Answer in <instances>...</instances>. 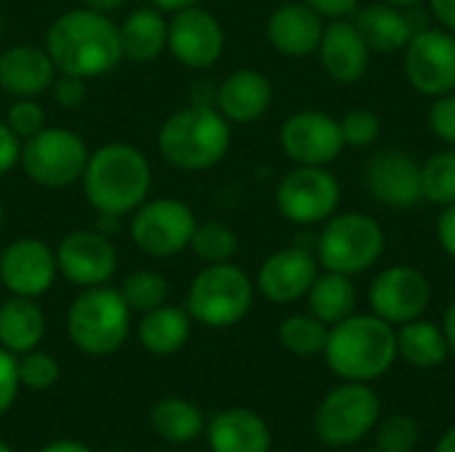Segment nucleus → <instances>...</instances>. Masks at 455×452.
<instances>
[{
    "mask_svg": "<svg viewBox=\"0 0 455 452\" xmlns=\"http://www.w3.org/2000/svg\"><path fill=\"white\" fill-rule=\"evenodd\" d=\"M403 69L411 88L427 99L455 91V35L443 27L416 29L403 48Z\"/></svg>",
    "mask_w": 455,
    "mask_h": 452,
    "instance_id": "nucleus-12",
    "label": "nucleus"
},
{
    "mask_svg": "<svg viewBox=\"0 0 455 452\" xmlns=\"http://www.w3.org/2000/svg\"><path fill=\"white\" fill-rule=\"evenodd\" d=\"M371 48L365 37L360 35L357 24L347 19H331L323 29V40L317 48L320 64L325 75L336 83H357L365 77L371 67Z\"/></svg>",
    "mask_w": 455,
    "mask_h": 452,
    "instance_id": "nucleus-20",
    "label": "nucleus"
},
{
    "mask_svg": "<svg viewBox=\"0 0 455 452\" xmlns=\"http://www.w3.org/2000/svg\"><path fill=\"white\" fill-rule=\"evenodd\" d=\"M211 452H272V432L267 421L248 408H229L205 424Z\"/></svg>",
    "mask_w": 455,
    "mask_h": 452,
    "instance_id": "nucleus-24",
    "label": "nucleus"
},
{
    "mask_svg": "<svg viewBox=\"0 0 455 452\" xmlns=\"http://www.w3.org/2000/svg\"><path fill=\"white\" fill-rule=\"evenodd\" d=\"M56 80V64L45 45L19 43L0 53V88L16 99H37Z\"/></svg>",
    "mask_w": 455,
    "mask_h": 452,
    "instance_id": "nucleus-22",
    "label": "nucleus"
},
{
    "mask_svg": "<svg viewBox=\"0 0 455 452\" xmlns=\"http://www.w3.org/2000/svg\"><path fill=\"white\" fill-rule=\"evenodd\" d=\"M80 3H83V8H91V11H99V13H112L125 0H80Z\"/></svg>",
    "mask_w": 455,
    "mask_h": 452,
    "instance_id": "nucleus-50",
    "label": "nucleus"
},
{
    "mask_svg": "<svg viewBox=\"0 0 455 452\" xmlns=\"http://www.w3.org/2000/svg\"><path fill=\"white\" fill-rule=\"evenodd\" d=\"M0 35H3V16H0Z\"/></svg>",
    "mask_w": 455,
    "mask_h": 452,
    "instance_id": "nucleus-55",
    "label": "nucleus"
},
{
    "mask_svg": "<svg viewBox=\"0 0 455 452\" xmlns=\"http://www.w3.org/2000/svg\"><path fill=\"white\" fill-rule=\"evenodd\" d=\"M325 19L309 8L304 0H291L277 5L267 19V40L269 45L291 59H307L317 53L323 40Z\"/></svg>",
    "mask_w": 455,
    "mask_h": 452,
    "instance_id": "nucleus-21",
    "label": "nucleus"
},
{
    "mask_svg": "<svg viewBox=\"0 0 455 452\" xmlns=\"http://www.w3.org/2000/svg\"><path fill=\"white\" fill-rule=\"evenodd\" d=\"M80 181L91 208L115 218L133 213L149 197L152 168L139 147L109 141L88 155Z\"/></svg>",
    "mask_w": 455,
    "mask_h": 452,
    "instance_id": "nucleus-2",
    "label": "nucleus"
},
{
    "mask_svg": "<svg viewBox=\"0 0 455 452\" xmlns=\"http://www.w3.org/2000/svg\"><path fill=\"white\" fill-rule=\"evenodd\" d=\"M443 330H445V338H448V344H451V354H455V298L451 301V306L445 309Z\"/></svg>",
    "mask_w": 455,
    "mask_h": 452,
    "instance_id": "nucleus-49",
    "label": "nucleus"
},
{
    "mask_svg": "<svg viewBox=\"0 0 455 452\" xmlns=\"http://www.w3.org/2000/svg\"><path fill=\"white\" fill-rule=\"evenodd\" d=\"M381 421V400L368 384L344 381L331 389L315 413V434L328 448L363 442Z\"/></svg>",
    "mask_w": 455,
    "mask_h": 452,
    "instance_id": "nucleus-8",
    "label": "nucleus"
},
{
    "mask_svg": "<svg viewBox=\"0 0 455 452\" xmlns=\"http://www.w3.org/2000/svg\"><path fill=\"white\" fill-rule=\"evenodd\" d=\"M309 312L328 328L357 312V288L349 274L323 269L307 293Z\"/></svg>",
    "mask_w": 455,
    "mask_h": 452,
    "instance_id": "nucleus-31",
    "label": "nucleus"
},
{
    "mask_svg": "<svg viewBox=\"0 0 455 452\" xmlns=\"http://www.w3.org/2000/svg\"><path fill=\"white\" fill-rule=\"evenodd\" d=\"M136 336L144 352L155 357H171L187 346L192 336V317L184 306L163 304L141 314Z\"/></svg>",
    "mask_w": 455,
    "mask_h": 452,
    "instance_id": "nucleus-26",
    "label": "nucleus"
},
{
    "mask_svg": "<svg viewBox=\"0 0 455 452\" xmlns=\"http://www.w3.org/2000/svg\"><path fill=\"white\" fill-rule=\"evenodd\" d=\"M328 325L320 322L312 312L307 314H291L280 322L277 338L280 346L296 357H317L325 352L328 344Z\"/></svg>",
    "mask_w": 455,
    "mask_h": 452,
    "instance_id": "nucleus-32",
    "label": "nucleus"
},
{
    "mask_svg": "<svg viewBox=\"0 0 455 452\" xmlns=\"http://www.w3.org/2000/svg\"><path fill=\"white\" fill-rule=\"evenodd\" d=\"M280 147L296 165L328 168L347 149L341 123L323 109H299L280 128Z\"/></svg>",
    "mask_w": 455,
    "mask_h": 452,
    "instance_id": "nucleus-14",
    "label": "nucleus"
},
{
    "mask_svg": "<svg viewBox=\"0 0 455 452\" xmlns=\"http://www.w3.org/2000/svg\"><path fill=\"white\" fill-rule=\"evenodd\" d=\"M427 123L435 139H440L445 147H455V91L432 99Z\"/></svg>",
    "mask_w": 455,
    "mask_h": 452,
    "instance_id": "nucleus-40",
    "label": "nucleus"
},
{
    "mask_svg": "<svg viewBox=\"0 0 455 452\" xmlns=\"http://www.w3.org/2000/svg\"><path fill=\"white\" fill-rule=\"evenodd\" d=\"M232 147V123L208 104L173 112L157 131V149L179 170H208Z\"/></svg>",
    "mask_w": 455,
    "mask_h": 452,
    "instance_id": "nucleus-4",
    "label": "nucleus"
},
{
    "mask_svg": "<svg viewBox=\"0 0 455 452\" xmlns=\"http://www.w3.org/2000/svg\"><path fill=\"white\" fill-rule=\"evenodd\" d=\"M0 226H3V202H0Z\"/></svg>",
    "mask_w": 455,
    "mask_h": 452,
    "instance_id": "nucleus-54",
    "label": "nucleus"
},
{
    "mask_svg": "<svg viewBox=\"0 0 455 452\" xmlns=\"http://www.w3.org/2000/svg\"><path fill=\"white\" fill-rule=\"evenodd\" d=\"M45 51L51 53L56 72L85 80L112 72L125 59L117 24L109 13L91 8H72L56 16L45 32Z\"/></svg>",
    "mask_w": 455,
    "mask_h": 452,
    "instance_id": "nucleus-1",
    "label": "nucleus"
},
{
    "mask_svg": "<svg viewBox=\"0 0 455 452\" xmlns=\"http://www.w3.org/2000/svg\"><path fill=\"white\" fill-rule=\"evenodd\" d=\"M227 35L221 21L200 8H181L168 21V51L189 69H208L224 56Z\"/></svg>",
    "mask_w": 455,
    "mask_h": 452,
    "instance_id": "nucleus-15",
    "label": "nucleus"
},
{
    "mask_svg": "<svg viewBox=\"0 0 455 452\" xmlns=\"http://www.w3.org/2000/svg\"><path fill=\"white\" fill-rule=\"evenodd\" d=\"M120 29V45L123 56L131 61H155L168 48V21L163 19V11L155 5H141L125 16Z\"/></svg>",
    "mask_w": 455,
    "mask_h": 452,
    "instance_id": "nucleus-28",
    "label": "nucleus"
},
{
    "mask_svg": "<svg viewBox=\"0 0 455 452\" xmlns=\"http://www.w3.org/2000/svg\"><path fill=\"white\" fill-rule=\"evenodd\" d=\"M253 296H256V282L243 266L232 261L205 264V269L192 280L187 290L184 309L189 312L192 322L221 330L248 317L253 306Z\"/></svg>",
    "mask_w": 455,
    "mask_h": 452,
    "instance_id": "nucleus-7",
    "label": "nucleus"
},
{
    "mask_svg": "<svg viewBox=\"0 0 455 452\" xmlns=\"http://www.w3.org/2000/svg\"><path fill=\"white\" fill-rule=\"evenodd\" d=\"M237 232L224 221H203L195 226L189 248L203 264H224L237 253Z\"/></svg>",
    "mask_w": 455,
    "mask_h": 452,
    "instance_id": "nucleus-35",
    "label": "nucleus"
},
{
    "mask_svg": "<svg viewBox=\"0 0 455 452\" xmlns=\"http://www.w3.org/2000/svg\"><path fill=\"white\" fill-rule=\"evenodd\" d=\"M19 389H21V384H19V373H16V354L5 352L0 346V416L8 413Z\"/></svg>",
    "mask_w": 455,
    "mask_h": 452,
    "instance_id": "nucleus-42",
    "label": "nucleus"
},
{
    "mask_svg": "<svg viewBox=\"0 0 455 452\" xmlns=\"http://www.w3.org/2000/svg\"><path fill=\"white\" fill-rule=\"evenodd\" d=\"M69 341L88 357H109L131 336V309L117 288H83L67 312Z\"/></svg>",
    "mask_w": 455,
    "mask_h": 452,
    "instance_id": "nucleus-6",
    "label": "nucleus"
},
{
    "mask_svg": "<svg viewBox=\"0 0 455 452\" xmlns=\"http://www.w3.org/2000/svg\"><path fill=\"white\" fill-rule=\"evenodd\" d=\"M435 452H455V426H451V429L443 434V440L437 442Z\"/></svg>",
    "mask_w": 455,
    "mask_h": 452,
    "instance_id": "nucleus-51",
    "label": "nucleus"
},
{
    "mask_svg": "<svg viewBox=\"0 0 455 452\" xmlns=\"http://www.w3.org/2000/svg\"><path fill=\"white\" fill-rule=\"evenodd\" d=\"M85 77H77V75H64L59 72V77L53 80L51 91H53V101L64 109H77L83 101H85Z\"/></svg>",
    "mask_w": 455,
    "mask_h": 452,
    "instance_id": "nucleus-41",
    "label": "nucleus"
},
{
    "mask_svg": "<svg viewBox=\"0 0 455 452\" xmlns=\"http://www.w3.org/2000/svg\"><path fill=\"white\" fill-rule=\"evenodd\" d=\"M304 3L315 8L323 19H347L360 5V0H304Z\"/></svg>",
    "mask_w": 455,
    "mask_h": 452,
    "instance_id": "nucleus-45",
    "label": "nucleus"
},
{
    "mask_svg": "<svg viewBox=\"0 0 455 452\" xmlns=\"http://www.w3.org/2000/svg\"><path fill=\"white\" fill-rule=\"evenodd\" d=\"M272 107V83L259 69H235L216 88V109L229 123H256Z\"/></svg>",
    "mask_w": 455,
    "mask_h": 452,
    "instance_id": "nucleus-23",
    "label": "nucleus"
},
{
    "mask_svg": "<svg viewBox=\"0 0 455 452\" xmlns=\"http://www.w3.org/2000/svg\"><path fill=\"white\" fill-rule=\"evenodd\" d=\"M323 357L341 381H379L392 370L397 360V328L373 312H355L347 320L331 325Z\"/></svg>",
    "mask_w": 455,
    "mask_h": 452,
    "instance_id": "nucleus-3",
    "label": "nucleus"
},
{
    "mask_svg": "<svg viewBox=\"0 0 455 452\" xmlns=\"http://www.w3.org/2000/svg\"><path fill=\"white\" fill-rule=\"evenodd\" d=\"M371 312L389 325L400 328L427 314L432 304V285L429 277L408 264L389 266L379 272L368 290Z\"/></svg>",
    "mask_w": 455,
    "mask_h": 452,
    "instance_id": "nucleus-13",
    "label": "nucleus"
},
{
    "mask_svg": "<svg viewBox=\"0 0 455 452\" xmlns=\"http://www.w3.org/2000/svg\"><path fill=\"white\" fill-rule=\"evenodd\" d=\"M365 189L387 208H413L424 200L421 163L405 149H384L363 170Z\"/></svg>",
    "mask_w": 455,
    "mask_h": 452,
    "instance_id": "nucleus-18",
    "label": "nucleus"
},
{
    "mask_svg": "<svg viewBox=\"0 0 455 452\" xmlns=\"http://www.w3.org/2000/svg\"><path fill=\"white\" fill-rule=\"evenodd\" d=\"M421 440V429L416 418L397 413L376 426V450L381 452H416Z\"/></svg>",
    "mask_w": 455,
    "mask_h": 452,
    "instance_id": "nucleus-37",
    "label": "nucleus"
},
{
    "mask_svg": "<svg viewBox=\"0 0 455 452\" xmlns=\"http://www.w3.org/2000/svg\"><path fill=\"white\" fill-rule=\"evenodd\" d=\"M16 373H19V384L24 389L45 392V389H51L59 381L61 368H59V360L53 354L32 349V352L16 357Z\"/></svg>",
    "mask_w": 455,
    "mask_h": 452,
    "instance_id": "nucleus-36",
    "label": "nucleus"
},
{
    "mask_svg": "<svg viewBox=\"0 0 455 452\" xmlns=\"http://www.w3.org/2000/svg\"><path fill=\"white\" fill-rule=\"evenodd\" d=\"M117 290L125 298V304H128L131 312H141L144 314L149 309H157V306L168 304L171 285L155 269H136V272H131L123 280V285Z\"/></svg>",
    "mask_w": 455,
    "mask_h": 452,
    "instance_id": "nucleus-34",
    "label": "nucleus"
},
{
    "mask_svg": "<svg viewBox=\"0 0 455 452\" xmlns=\"http://www.w3.org/2000/svg\"><path fill=\"white\" fill-rule=\"evenodd\" d=\"M59 274L56 253L37 237H19L0 253V282L11 296L40 298Z\"/></svg>",
    "mask_w": 455,
    "mask_h": 452,
    "instance_id": "nucleus-17",
    "label": "nucleus"
},
{
    "mask_svg": "<svg viewBox=\"0 0 455 452\" xmlns=\"http://www.w3.org/2000/svg\"><path fill=\"white\" fill-rule=\"evenodd\" d=\"M387 248L384 226L365 210H344L333 213L315 242V256L320 269L339 274H365L373 269Z\"/></svg>",
    "mask_w": 455,
    "mask_h": 452,
    "instance_id": "nucleus-5",
    "label": "nucleus"
},
{
    "mask_svg": "<svg viewBox=\"0 0 455 452\" xmlns=\"http://www.w3.org/2000/svg\"><path fill=\"white\" fill-rule=\"evenodd\" d=\"M21 160V139L5 125L0 123V176L11 173Z\"/></svg>",
    "mask_w": 455,
    "mask_h": 452,
    "instance_id": "nucleus-43",
    "label": "nucleus"
},
{
    "mask_svg": "<svg viewBox=\"0 0 455 452\" xmlns=\"http://www.w3.org/2000/svg\"><path fill=\"white\" fill-rule=\"evenodd\" d=\"M352 21L357 24L360 35L365 37L373 53L403 51L416 32L413 19L405 13V8H397L389 3H371L365 8H357Z\"/></svg>",
    "mask_w": 455,
    "mask_h": 452,
    "instance_id": "nucleus-25",
    "label": "nucleus"
},
{
    "mask_svg": "<svg viewBox=\"0 0 455 452\" xmlns=\"http://www.w3.org/2000/svg\"><path fill=\"white\" fill-rule=\"evenodd\" d=\"M45 336V314L35 298L11 296L0 304V346L11 354L40 349Z\"/></svg>",
    "mask_w": 455,
    "mask_h": 452,
    "instance_id": "nucleus-27",
    "label": "nucleus"
},
{
    "mask_svg": "<svg viewBox=\"0 0 455 452\" xmlns=\"http://www.w3.org/2000/svg\"><path fill=\"white\" fill-rule=\"evenodd\" d=\"M437 24L455 35V0H427Z\"/></svg>",
    "mask_w": 455,
    "mask_h": 452,
    "instance_id": "nucleus-46",
    "label": "nucleus"
},
{
    "mask_svg": "<svg viewBox=\"0 0 455 452\" xmlns=\"http://www.w3.org/2000/svg\"><path fill=\"white\" fill-rule=\"evenodd\" d=\"M341 136H344V144L347 147H371L373 141H379L381 136V120L376 112L365 109V107H357V109H349L341 120Z\"/></svg>",
    "mask_w": 455,
    "mask_h": 452,
    "instance_id": "nucleus-38",
    "label": "nucleus"
},
{
    "mask_svg": "<svg viewBox=\"0 0 455 452\" xmlns=\"http://www.w3.org/2000/svg\"><path fill=\"white\" fill-rule=\"evenodd\" d=\"M365 452H381V450H376V448H373V450H365Z\"/></svg>",
    "mask_w": 455,
    "mask_h": 452,
    "instance_id": "nucleus-56",
    "label": "nucleus"
},
{
    "mask_svg": "<svg viewBox=\"0 0 455 452\" xmlns=\"http://www.w3.org/2000/svg\"><path fill=\"white\" fill-rule=\"evenodd\" d=\"M320 274V261L307 248H283L264 258L256 274V290L272 304H296L307 298Z\"/></svg>",
    "mask_w": 455,
    "mask_h": 452,
    "instance_id": "nucleus-19",
    "label": "nucleus"
},
{
    "mask_svg": "<svg viewBox=\"0 0 455 452\" xmlns=\"http://www.w3.org/2000/svg\"><path fill=\"white\" fill-rule=\"evenodd\" d=\"M88 144L69 128H43L21 144V170L29 181L45 189H61L83 178L88 163Z\"/></svg>",
    "mask_w": 455,
    "mask_h": 452,
    "instance_id": "nucleus-9",
    "label": "nucleus"
},
{
    "mask_svg": "<svg viewBox=\"0 0 455 452\" xmlns=\"http://www.w3.org/2000/svg\"><path fill=\"white\" fill-rule=\"evenodd\" d=\"M149 426L168 445H189L205 434V416L184 397H163L149 410Z\"/></svg>",
    "mask_w": 455,
    "mask_h": 452,
    "instance_id": "nucleus-30",
    "label": "nucleus"
},
{
    "mask_svg": "<svg viewBox=\"0 0 455 452\" xmlns=\"http://www.w3.org/2000/svg\"><path fill=\"white\" fill-rule=\"evenodd\" d=\"M5 125L21 139H32L35 133H40L45 128V112L43 107L35 101V99H16L11 107H8V115H5Z\"/></svg>",
    "mask_w": 455,
    "mask_h": 452,
    "instance_id": "nucleus-39",
    "label": "nucleus"
},
{
    "mask_svg": "<svg viewBox=\"0 0 455 452\" xmlns=\"http://www.w3.org/2000/svg\"><path fill=\"white\" fill-rule=\"evenodd\" d=\"M384 3H389V5H397V8H413V5H419V3H424V0H384Z\"/></svg>",
    "mask_w": 455,
    "mask_h": 452,
    "instance_id": "nucleus-52",
    "label": "nucleus"
},
{
    "mask_svg": "<svg viewBox=\"0 0 455 452\" xmlns=\"http://www.w3.org/2000/svg\"><path fill=\"white\" fill-rule=\"evenodd\" d=\"M451 357V344L443 325H435L424 317L397 328V360L419 370H432L445 365Z\"/></svg>",
    "mask_w": 455,
    "mask_h": 452,
    "instance_id": "nucleus-29",
    "label": "nucleus"
},
{
    "mask_svg": "<svg viewBox=\"0 0 455 452\" xmlns=\"http://www.w3.org/2000/svg\"><path fill=\"white\" fill-rule=\"evenodd\" d=\"M53 253L59 274H64V280L77 288L107 285L117 272L115 245L93 229H75L64 234Z\"/></svg>",
    "mask_w": 455,
    "mask_h": 452,
    "instance_id": "nucleus-16",
    "label": "nucleus"
},
{
    "mask_svg": "<svg viewBox=\"0 0 455 452\" xmlns=\"http://www.w3.org/2000/svg\"><path fill=\"white\" fill-rule=\"evenodd\" d=\"M275 202L285 221L296 226H317L339 210L341 184L323 165H296L280 178Z\"/></svg>",
    "mask_w": 455,
    "mask_h": 452,
    "instance_id": "nucleus-10",
    "label": "nucleus"
},
{
    "mask_svg": "<svg viewBox=\"0 0 455 452\" xmlns=\"http://www.w3.org/2000/svg\"><path fill=\"white\" fill-rule=\"evenodd\" d=\"M0 452H13V450H11V448H8V445H5V442L0 440Z\"/></svg>",
    "mask_w": 455,
    "mask_h": 452,
    "instance_id": "nucleus-53",
    "label": "nucleus"
},
{
    "mask_svg": "<svg viewBox=\"0 0 455 452\" xmlns=\"http://www.w3.org/2000/svg\"><path fill=\"white\" fill-rule=\"evenodd\" d=\"M421 192L432 205L455 202V147H445L421 163Z\"/></svg>",
    "mask_w": 455,
    "mask_h": 452,
    "instance_id": "nucleus-33",
    "label": "nucleus"
},
{
    "mask_svg": "<svg viewBox=\"0 0 455 452\" xmlns=\"http://www.w3.org/2000/svg\"><path fill=\"white\" fill-rule=\"evenodd\" d=\"M40 452H93L91 448H85L83 442L77 440H56V442H48Z\"/></svg>",
    "mask_w": 455,
    "mask_h": 452,
    "instance_id": "nucleus-47",
    "label": "nucleus"
},
{
    "mask_svg": "<svg viewBox=\"0 0 455 452\" xmlns=\"http://www.w3.org/2000/svg\"><path fill=\"white\" fill-rule=\"evenodd\" d=\"M435 234H437V242L440 248L451 256L455 261V202L445 205L443 213L437 216V224H435Z\"/></svg>",
    "mask_w": 455,
    "mask_h": 452,
    "instance_id": "nucleus-44",
    "label": "nucleus"
},
{
    "mask_svg": "<svg viewBox=\"0 0 455 452\" xmlns=\"http://www.w3.org/2000/svg\"><path fill=\"white\" fill-rule=\"evenodd\" d=\"M197 218L195 210L173 197L144 200L131 218V237L136 248L152 258H171L189 248Z\"/></svg>",
    "mask_w": 455,
    "mask_h": 452,
    "instance_id": "nucleus-11",
    "label": "nucleus"
},
{
    "mask_svg": "<svg viewBox=\"0 0 455 452\" xmlns=\"http://www.w3.org/2000/svg\"><path fill=\"white\" fill-rule=\"evenodd\" d=\"M203 0H149V5H155L157 11H181V8H192V5H200Z\"/></svg>",
    "mask_w": 455,
    "mask_h": 452,
    "instance_id": "nucleus-48",
    "label": "nucleus"
}]
</instances>
